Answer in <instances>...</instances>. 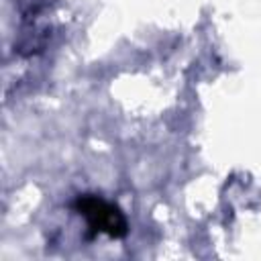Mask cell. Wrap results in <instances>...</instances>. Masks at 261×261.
<instances>
[{
    "label": "cell",
    "mask_w": 261,
    "mask_h": 261,
    "mask_svg": "<svg viewBox=\"0 0 261 261\" xmlns=\"http://www.w3.org/2000/svg\"><path fill=\"white\" fill-rule=\"evenodd\" d=\"M77 210L80 214L86 216L90 228H94L96 232H104L110 237H122L126 232V220L124 216L110 206L108 202L94 198V196H86L77 200Z\"/></svg>",
    "instance_id": "1"
}]
</instances>
